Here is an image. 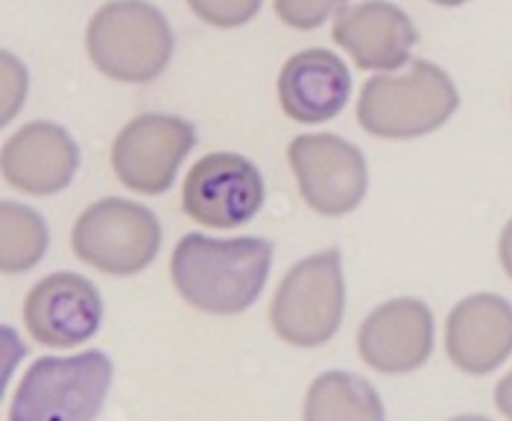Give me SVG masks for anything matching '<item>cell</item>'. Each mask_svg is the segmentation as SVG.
Here are the masks:
<instances>
[{
    "label": "cell",
    "instance_id": "2e32d148",
    "mask_svg": "<svg viewBox=\"0 0 512 421\" xmlns=\"http://www.w3.org/2000/svg\"><path fill=\"white\" fill-rule=\"evenodd\" d=\"M308 421H381L384 404L375 386L349 372H325L308 389Z\"/></svg>",
    "mask_w": 512,
    "mask_h": 421
},
{
    "label": "cell",
    "instance_id": "44dd1931",
    "mask_svg": "<svg viewBox=\"0 0 512 421\" xmlns=\"http://www.w3.org/2000/svg\"><path fill=\"white\" fill-rule=\"evenodd\" d=\"M495 404H498V410L512 419V372L507 378H501V383L495 386Z\"/></svg>",
    "mask_w": 512,
    "mask_h": 421
},
{
    "label": "cell",
    "instance_id": "5bb4252c",
    "mask_svg": "<svg viewBox=\"0 0 512 421\" xmlns=\"http://www.w3.org/2000/svg\"><path fill=\"white\" fill-rule=\"evenodd\" d=\"M331 36L360 71H398L419 39L407 12L390 0H366L343 9Z\"/></svg>",
    "mask_w": 512,
    "mask_h": 421
},
{
    "label": "cell",
    "instance_id": "7c38bea8",
    "mask_svg": "<svg viewBox=\"0 0 512 421\" xmlns=\"http://www.w3.org/2000/svg\"><path fill=\"white\" fill-rule=\"evenodd\" d=\"M3 179L24 193L53 196L65 191L79 167V147L59 123L36 120L3 144Z\"/></svg>",
    "mask_w": 512,
    "mask_h": 421
},
{
    "label": "cell",
    "instance_id": "52a82bcc",
    "mask_svg": "<svg viewBox=\"0 0 512 421\" xmlns=\"http://www.w3.org/2000/svg\"><path fill=\"white\" fill-rule=\"evenodd\" d=\"M302 199L322 217L355 211L369 188V167L355 144L340 135H299L287 147Z\"/></svg>",
    "mask_w": 512,
    "mask_h": 421
},
{
    "label": "cell",
    "instance_id": "7a4b0ae2",
    "mask_svg": "<svg viewBox=\"0 0 512 421\" xmlns=\"http://www.w3.org/2000/svg\"><path fill=\"white\" fill-rule=\"evenodd\" d=\"M460 94L439 65L416 59L404 74L366 79L357 100V123L387 141H413L436 132L457 112Z\"/></svg>",
    "mask_w": 512,
    "mask_h": 421
},
{
    "label": "cell",
    "instance_id": "e0dca14e",
    "mask_svg": "<svg viewBox=\"0 0 512 421\" xmlns=\"http://www.w3.org/2000/svg\"><path fill=\"white\" fill-rule=\"evenodd\" d=\"M0 267L9 275L27 272L39 264L50 243V231L39 211L18 202L0 205Z\"/></svg>",
    "mask_w": 512,
    "mask_h": 421
},
{
    "label": "cell",
    "instance_id": "9c48e42d",
    "mask_svg": "<svg viewBox=\"0 0 512 421\" xmlns=\"http://www.w3.org/2000/svg\"><path fill=\"white\" fill-rule=\"evenodd\" d=\"M264 205L261 170L237 153L199 158L182 185V211L205 229H237Z\"/></svg>",
    "mask_w": 512,
    "mask_h": 421
},
{
    "label": "cell",
    "instance_id": "ffe728a7",
    "mask_svg": "<svg viewBox=\"0 0 512 421\" xmlns=\"http://www.w3.org/2000/svg\"><path fill=\"white\" fill-rule=\"evenodd\" d=\"M24 94H27V68L12 53H3V117H0L3 123H9L24 106Z\"/></svg>",
    "mask_w": 512,
    "mask_h": 421
},
{
    "label": "cell",
    "instance_id": "ba28073f",
    "mask_svg": "<svg viewBox=\"0 0 512 421\" xmlns=\"http://www.w3.org/2000/svg\"><path fill=\"white\" fill-rule=\"evenodd\" d=\"M197 147V129L176 115H141L129 120L112 147V170L123 188L144 196L164 193L182 161Z\"/></svg>",
    "mask_w": 512,
    "mask_h": 421
},
{
    "label": "cell",
    "instance_id": "6da1fadb",
    "mask_svg": "<svg viewBox=\"0 0 512 421\" xmlns=\"http://www.w3.org/2000/svg\"><path fill=\"white\" fill-rule=\"evenodd\" d=\"M270 264V240H214L205 234H185L173 249L170 275L173 287L191 307L214 316H235L261 296Z\"/></svg>",
    "mask_w": 512,
    "mask_h": 421
},
{
    "label": "cell",
    "instance_id": "9a60e30c",
    "mask_svg": "<svg viewBox=\"0 0 512 421\" xmlns=\"http://www.w3.org/2000/svg\"><path fill=\"white\" fill-rule=\"evenodd\" d=\"M352 74L346 62L322 47L290 56L278 74L281 112L296 123H325L346 109Z\"/></svg>",
    "mask_w": 512,
    "mask_h": 421
},
{
    "label": "cell",
    "instance_id": "3957f363",
    "mask_svg": "<svg viewBox=\"0 0 512 421\" xmlns=\"http://www.w3.org/2000/svg\"><path fill=\"white\" fill-rule=\"evenodd\" d=\"M85 47L100 74L144 85L164 74L173 59V30L147 0H112L88 24Z\"/></svg>",
    "mask_w": 512,
    "mask_h": 421
},
{
    "label": "cell",
    "instance_id": "8fae6325",
    "mask_svg": "<svg viewBox=\"0 0 512 421\" xmlns=\"http://www.w3.org/2000/svg\"><path fill=\"white\" fill-rule=\"evenodd\" d=\"M360 360L381 375H407L434 351V313L419 299H393L375 307L357 334Z\"/></svg>",
    "mask_w": 512,
    "mask_h": 421
},
{
    "label": "cell",
    "instance_id": "4fadbf2b",
    "mask_svg": "<svg viewBox=\"0 0 512 421\" xmlns=\"http://www.w3.org/2000/svg\"><path fill=\"white\" fill-rule=\"evenodd\" d=\"M445 351L466 375H489L512 354V305L495 293H474L451 310Z\"/></svg>",
    "mask_w": 512,
    "mask_h": 421
},
{
    "label": "cell",
    "instance_id": "5b68a950",
    "mask_svg": "<svg viewBox=\"0 0 512 421\" xmlns=\"http://www.w3.org/2000/svg\"><path fill=\"white\" fill-rule=\"evenodd\" d=\"M346 313V281L337 249L299 261L278 284L270 305L273 331L287 345L316 348L328 343Z\"/></svg>",
    "mask_w": 512,
    "mask_h": 421
},
{
    "label": "cell",
    "instance_id": "30bf717a",
    "mask_svg": "<svg viewBox=\"0 0 512 421\" xmlns=\"http://www.w3.org/2000/svg\"><path fill=\"white\" fill-rule=\"evenodd\" d=\"M103 322L100 290L79 272H53L24 299V325L47 348H77Z\"/></svg>",
    "mask_w": 512,
    "mask_h": 421
},
{
    "label": "cell",
    "instance_id": "ac0fdd59",
    "mask_svg": "<svg viewBox=\"0 0 512 421\" xmlns=\"http://www.w3.org/2000/svg\"><path fill=\"white\" fill-rule=\"evenodd\" d=\"M264 0H188L199 21L220 27V30H235L249 24Z\"/></svg>",
    "mask_w": 512,
    "mask_h": 421
},
{
    "label": "cell",
    "instance_id": "d6986e66",
    "mask_svg": "<svg viewBox=\"0 0 512 421\" xmlns=\"http://www.w3.org/2000/svg\"><path fill=\"white\" fill-rule=\"evenodd\" d=\"M343 6L346 0H276V15L293 30H316Z\"/></svg>",
    "mask_w": 512,
    "mask_h": 421
},
{
    "label": "cell",
    "instance_id": "8992f818",
    "mask_svg": "<svg viewBox=\"0 0 512 421\" xmlns=\"http://www.w3.org/2000/svg\"><path fill=\"white\" fill-rule=\"evenodd\" d=\"M71 246L88 267L123 278L144 272L156 261L161 226L147 205L109 196L79 214Z\"/></svg>",
    "mask_w": 512,
    "mask_h": 421
},
{
    "label": "cell",
    "instance_id": "7402d4cb",
    "mask_svg": "<svg viewBox=\"0 0 512 421\" xmlns=\"http://www.w3.org/2000/svg\"><path fill=\"white\" fill-rule=\"evenodd\" d=\"M498 258H501V267L512 278V220L501 231V243H498Z\"/></svg>",
    "mask_w": 512,
    "mask_h": 421
},
{
    "label": "cell",
    "instance_id": "603a6c76",
    "mask_svg": "<svg viewBox=\"0 0 512 421\" xmlns=\"http://www.w3.org/2000/svg\"><path fill=\"white\" fill-rule=\"evenodd\" d=\"M431 3H439V6H463L469 0H431Z\"/></svg>",
    "mask_w": 512,
    "mask_h": 421
},
{
    "label": "cell",
    "instance_id": "277c9868",
    "mask_svg": "<svg viewBox=\"0 0 512 421\" xmlns=\"http://www.w3.org/2000/svg\"><path fill=\"white\" fill-rule=\"evenodd\" d=\"M112 360L103 351L41 357L18 383L12 421H88L103 410L112 386Z\"/></svg>",
    "mask_w": 512,
    "mask_h": 421
}]
</instances>
